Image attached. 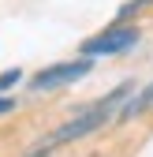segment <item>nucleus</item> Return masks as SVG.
Wrapping results in <instances>:
<instances>
[{"instance_id":"4","label":"nucleus","mask_w":153,"mask_h":157,"mask_svg":"<svg viewBox=\"0 0 153 157\" xmlns=\"http://www.w3.org/2000/svg\"><path fill=\"white\" fill-rule=\"evenodd\" d=\"M149 105H153V86H146V90H142V97H135V101H127V105H123L120 120H127V116H138V112H146Z\"/></svg>"},{"instance_id":"2","label":"nucleus","mask_w":153,"mask_h":157,"mask_svg":"<svg viewBox=\"0 0 153 157\" xmlns=\"http://www.w3.org/2000/svg\"><path fill=\"white\" fill-rule=\"evenodd\" d=\"M131 45H138V26H116V30L90 37L82 45V52L86 56H112V52H127Z\"/></svg>"},{"instance_id":"1","label":"nucleus","mask_w":153,"mask_h":157,"mask_svg":"<svg viewBox=\"0 0 153 157\" xmlns=\"http://www.w3.org/2000/svg\"><path fill=\"white\" fill-rule=\"evenodd\" d=\"M127 94H131V82H123V86H116L108 97H101V101H93L90 109H82L79 116H71V120L60 127V131H52L49 135V142H45V150H52V146H60V142H71V139H82V135H90V131H97L101 124H108L112 116H116V109L127 101Z\"/></svg>"},{"instance_id":"7","label":"nucleus","mask_w":153,"mask_h":157,"mask_svg":"<svg viewBox=\"0 0 153 157\" xmlns=\"http://www.w3.org/2000/svg\"><path fill=\"white\" fill-rule=\"evenodd\" d=\"M15 109V101H11V97H0V116H4V112H11Z\"/></svg>"},{"instance_id":"3","label":"nucleus","mask_w":153,"mask_h":157,"mask_svg":"<svg viewBox=\"0 0 153 157\" xmlns=\"http://www.w3.org/2000/svg\"><path fill=\"white\" fill-rule=\"evenodd\" d=\"M90 71V60H67V64H56V67H45L30 78L34 90H52V86H64V82H75Z\"/></svg>"},{"instance_id":"5","label":"nucleus","mask_w":153,"mask_h":157,"mask_svg":"<svg viewBox=\"0 0 153 157\" xmlns=\"http://www.w3.org/2000/svg\"><path fill=\"white\" fill-rule=\"evenodd\" d=\"M149 4H153V0H131V4H127V8L120 11V19H127V15H135V11H142V8H149Z\"/></svg>"},{"instance_id":"6","label":"nucleus","mask_w":153,"mask_h":157,"mask_svg":"<svg viewBox=\"0 0 153 157\" xmlns=\"http://www.w3.org/2000/svg\"><path fill=\"white\" fill-rule=\"evenodd\" d=\"M19 82V67L15 71H4V75H0V90H8V86H15Z\"/></svg>"}]
</instances>
